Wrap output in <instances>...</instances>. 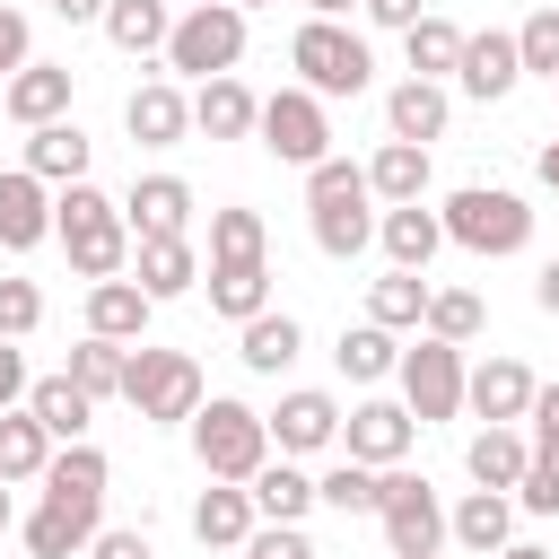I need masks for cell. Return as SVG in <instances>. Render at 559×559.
<instances>
[{"mask_svg": "<svg viewBox=\"0 0 559 559\" xmlns=\"http://www.w3.org/2000/svg\"><path fill=\"white\" fill-rule=\"evenodd\" d=\"M306 218H314V253L358 262V253L376 245V192H367V166H349V157L306 166Z\"/></svg>", "mask_w": 559, "mask_h": 559, "instance_id": "1", "label": "cell"}, {"mask_svg": "<svg viewBox=\"0 0 559 559\" xmlns=\"http://www.w3.org/2000/svg\"><path fill=\"white\" fill-rule=\"evenodd\" d=\"M52 236L70 245V271H79L87 288L131 271V227H122V201H105L96 183H61V192H52Z\"/></svg>", "mask_w": 559, "mask_h": 559, "instance_id": "2", "label": "cell"}, {"mask_svg": "<svg viewBox=\"0 0 559 559\" xmlns=\"http://www.w3.org/2000/svg\"><path fill=\"white\" fill-rule=\"evenodd\" d=\"M288 70H297V87L306 96H367V79H376V52H367V35L358 26H341V17H306L297 35H288Z\"/></svg>", "mask_w": 559, "mask_h": 559, "instance_id": "3", "label": "cell"}, {"mask_svg": "<svg viewBox=\"0 0 559 559\" xmlns=\"http://www.w3.org/2000/svg\"><path fill=\"white\" fill-rule=\"evenodd\" d=\"M183 428H192V454H201V472H210V480H236V489H245V480L271 463V428H262V411H253V402L210 393Z\"/></svg>", "mask_w": 559, "mask_h": 559, "instance_id": "4", "label": "cell"}, {"mask_svg": "<svg viewBox=\"0 0 559 559\" xmlns=\"http://www.w3.org/2000/svg\"><path fill=\"white\" fill-rule=\"evenodd\" d=\"M445 245H463V253H524L533 245V210H524V192H507V183H463V192H445Z\"/></svg>", "mask_w": 559, "mask_h": 559, "instance_id": "5", "label": "cell"}, {"mask_svg": "<svg viewBox=\"0 0 559 559\" xmlns=\"http://www.w3.org/2000/svg\"><path fill=\"white\" fill-rule=\"evenodd\" d=\"M236 61H245V9H227V0H192L175 26H166V70L175 79H236Z\"/></svg>", "mask_w": 559, "mask_h": 559, "instance_id": "6", "label": "cell"}, {"mask_svg": "<svg viewBox=\"0 0 559 559\" xmlns=\"http://www.w3.org/2000/svg\"><path fill=\"white\" fill-rule=\"evenodd\" d=\"M122 402L148 419V428H175V419H192L201 402H210V384H201V367L183 358V349H131L122 358Z\"/></svg>", "mask_w": 559, "mask_h": 559, "instance_id": "7", "label": "cell"}, {"mask_svg": "<svg viewBox=\"0 0 559 559\" xmlns=\"http://www.w3.org/2000/svg\"><path fill=\"white\" fill-rule=\"evenodd\" d=\"M376 524H384V550L393 559H437L445 550V498L419 480V472H384V507H376Z\"/></svg>", "mask_w": 559, "mask_h": 559, "instance_id": "8", "label": "cell"}, {"mask_svg": "<svg viewBox=\"0 0 559 559\" xmlns=\"http://www.w3.org/2000/svg\"><path fill=\"white\" fill-rule=\"evenodd\" d=\"M253 131H262V148H271L280 166H323V157H332V114H323V96H306V87L262 96Z\"/></svg>", "mask_w": 559, "mask_h": 559, "instance_id": "9", "label": "cell"}, {"mask_svg": "<svg viewBox=\"0 0 559 559\" xmlns=\"http://www.w3.org/2000/svg\"><path fill=\"white\" fill-rule=\"evenodd\" d=\"M393 376H402V411H411L419 428H437V419L463 411V349H454V341H428V332H419Z\"/></svg>", "mask_w": 559, "mask_h": 559, "instance_id": "10", "label": "cell"}, {"mask_svg": "<svg viewBox=\"0 0 559 559\" xmlns=\"http://www.w3.org/2000/svg\"><path fill=\"white\" fill-rule=\"evenodd\" d=\"M17 533H26V550H35V559H79V550L105 533V498H70V489H44V498H35V515H26Z\"/></svg>", "mask_w": 559, "mask_h": 559, "instance_id": "11", "label": "cell"}, {"mask_svg": "<svg viewBox=\"0 0 559 559\" xmlns=\"http://www.w3.org/2000/svg\"><path fill=\"white\" fill-rule=\"evenodd\" d=\"M262 428H271V445L297 463V454L341 445V402H332L323 384H297V393H280V411H262Z\"/></svg>", "mask_w": 559, "mask_h": 559, "instance_id": "12", "label": "cell"}, {"mask_svg": "<svg viewBox=\"0 0 559 559\" xmlns=\"http://www.w3.org/2000/svg\"><path fill=\"white\" fill-rule=\"evenodd\" d=\"M411 437H419V419H411L402 402H358V411H341V454L367 463V472H393V463L411 454Z\"/></svg>", "mask_w": 559, "mask_h": 559, "instance_id": "13", "label": "cell"}, {"mask_svg": "<svg viewBox=\"0 0 559 559\" xmlns=\"http://www.w3.org/2000/svg\"><path fill=\"white\" fill-rule=\"evenodd\" d=\"M463 411H480L489 428H524V411H533V367H524V358H480V367H463Z\"/></svg>", "mask_w": 559, "mask_h": 559, "instance_id": "14", "label": "cell"}, {"mask_svg": "<svg viewBox=\"0 0 559 559\" xmlns=\"http://www.w3.org/2000/svg\"><path fill=\"white\" fill-rule=\"evenodd\" d=\"M70 87H79V70H70V61H26V70L0 87V105H9V122L44 131V122H70Z\"/></svg>", "mask_w": 559, "mask_h": 559, "instance_id": "15", "label": "cell"}, {"mask_svg": "<svg viewBox=\"0 0 559 559\" xmlns=\"http://www.w3.org/2000/svg\"><path fill=\"white\" fill-rule=\"evenodd\" d=\"M122 131H131L140 148H175V140L192 131V96H183L175 79H140V87L122 96Z\"/></svg>", "mask_w": 559, "mask_h": 559, "instance_id": "16", "label": "cell"}, {"mask_svg": "<svg viewBox=\"0 0 559 559\" xmlns=\"http://www.w3.org/2000/svg\"><path fill=\"white\" fill-rule=\"evenodd\" d=\"M445 542H463L472 559H498V550L515 542V498H507V489H463V498L445 507Z\"/></svg>", "mask_w": 559, "mask_h": 559, "instance_id": "17", "label": "cell"}, {"mask_svg": "<svg viewBox=\"0 0 559 559\" xmlns=\"http://www.w3.org/2000/svg\"><path fill=\"white\" fill-rule=\"evenodd\" d=\"M515 79H524V61H515V35H498V26L463 35V61H454V87H463V96L498 105V96H515Z\"/></svg>", "mask_w": 559, "mask_h": 559, "instance_id": "18", "label": "cell"}, {"mask_svg": "<svg viewBox=\"0 0 559 559\" xmlns=\"http://www.w3.org/2000/svg\"><path fill=\"white\" fill-rule=\"evenodd\" d=\"M122 227L148 245V236H183L192 227V183L183 175H140L131 192H122Z\"/></svg>", "mask_w": 559, "mask_h": 559, "instance_id": "19", "label": "cell"}, {"mask_svg": "<svg viewBox=\"0 0 559 559\" xmlns=\"http://www.w3.org/2000/svg\"><path fill=\"white\" fill-rule=\"evenodd\" d=\"M376 245H384V262H393V271H428V262H437V245H445V218H437L428 201L376 210Z\"/></svg>", "mask_w": 559, "mask_h": 559, "instance_id": "20", "label": "cell"}, {"mask_svg": "<svg viewBox=\"0 0 559 559\" xmlns=\"http://www.w3.org/2000/svg\"><path fill=\"white\" fill-rule=\"evenodd\" d=\"M52 236V183H35L26 166H9L0 175V245L9 253H35Z\"/></svg>", "mask_w": 559, "mask_h": 559, "instance_id": "21", "label": "cell"}, {"mask_svg": "<svg viewBox=\"0 0 559 559\" xmlns=\"http://www.w3.org/2000/svg\"><path fill=\"white\" fill-rule=\"evenodd\" d=\"M445 114H454V96H445L437 79H402V87L384 96V140L428 148V140H445Z\"/></svg>", "mask_w": 559, "mask_h": 559, "instance_id": "22", "label": "cell"}, {"mask_svg": "<svg viewBox=\"0 0 559 559\" xmlns=\"http://www.w3.org/2000/svg\"><path fill=\"white\" fill-rule=\"evenodd\" d=\"M131 280H140V297H148V306L192 297V288H201V253H192L183 236H148V245L131 253Z\"/></svg>", "mask_w": 559, "mask_h": 559, "instance_id": "23", "label": "cell"}, {"mask_svg": "<svg viewBox=\"0 0 559 559\" xmlns=\"http://www.w3.org/2000/svg\"><path fill=\"white\" fill-rule=\"evenodd\" d=\"M148 314H157V306L140 297V280H96V288H87V332H96V341L140 349V341H148Z\"/></svg>", "mask_w": 559, "mask_h": 559, "instance_id": "24", "label": "cell"}, {"mask_svg": "<svg viewBox=\"0 0 559 559\" xmlns=\"http://www.w3.org/2000/svg\"><path fill=\"white\" fill-rule=\"evenodd\" d=\"M253 524H262V515H253V498H245L236 480H210V489L192 498V542H201V550H245Z\"/></svg>", "mask_w": 559, "mask_h": 559, "instance_id": "25", "label": "cell"}, {"mask_svg": "<svg viewBox=\"0 0 559 559\" xmlns=\"http://www.w3.org/2000/svg\"><path fill=\"white\" fill-rule=\"evenodd\" d=\"M253 114H262V96H253L245 79H201V87H192V131H201V140H245Z\"/></svg>", "mask_w": 559, "mask_h": 559, "instance_id": "26", "label": "cell"}, {"mask_svg": "<svg viewBox=\"0 0 559 559\" xmlns=\"http://www.w3.org/2000/svg\"><path fill=\"white\" fill-rule=\"evenodd\" d=\"M297 349H306V332H297V314H280V306H262L253 323H236V358H245L253 376H288Z\"/></svg>", "mask_w": 559, "mask_h": 559, "instance_id": "27", "label": "cell"}, {"mask_svg": "<svg viewBox=\"0 0 559 559\" xmlns=\"http://www.w3.org/2000/svg\"><path fill=\"white\" fill-rule=\"evenodd\" d=\"M26 175L35 183H87V131L79 122H44V131H26Z\"/></svg>", "mask_w": 559, "mask_h": 559, "instance_id": "28", "label": "cell"}, {"mask_svg": "<svg viewBox=\"0 0 559 559\" xmlns=\"http://www.w3.org/2000/svg\"><path fill=\"white\" fill-rule=\"evenodd\" d=\"M26 411H35V428H44L52 445H79L87 419H96V402H87L70 376H35V384H26Z\"/></svg>", "mask_w": 559, "mask_h": 559, "instance_id": "29", "label": "cell"}, {"mask_svg": "<svg viewBox=\"0 0 559 559\" xmlns=\"http://www.w3.org/2000/svg\"><path fill=\"white\" fill-rule=\"evenodd\" d=\"M367 192H376L384 210H402V201H428V148H411V140H384V148L367 157Z\"/></svg>", "mask_w": 559, "mask_h": 559, "instance_id": "30", "label": "cell"}, {"mask_svg": "<svg viewBox=\"0 0 559 559\" xmlns=\"http://www.w3.org/2000/svg\"><path fill=\"white\" fill-rule=\"evenodd\" d=\"M524 463H533V445H524V428H480V437L463 445V472H472L480 489H507V498H515V480H524Z\"/></svg>", "mask_w": 559, "mask_h": 559, "instance_id": "31", "label": "cell"}, {"mask_svg": "<svg viewBox=\"0 0 559 559\" xmlns=\"http://www.w3.org/2000/svg\"><path fill=\"white\" fill-rule=\"evenodd\" d=\"M245 498H253V515L262 524H306V507H314V480L280 454V463H262L253 480H245Z\"/></svg>", "mask_w": 559, "mask_h": 559, "instance_id": "32", "label": "cell"}, {"mask_svg": "<svg viewBox=\"0 0 559 559\" xmlns=\"http://www.w3.org/2000/svg\"><path fill=\"white\" fill-rule=\"evenodd\" d=\"M419 314H428V271H384V280H367V323H376V332H419Z\"/></svg>", "mask_w": 559, "mask_h": 559, "instance_id": "33", "label": "cell"}, {"mask_svg": "<svg viewBox=\"0 0 559 559\" xmlns=\"http://www.w3.org/2000/svg\"><path fill=\"white\" fill-rule=\"evenodd\" d=\"M262 253H271V227H262V210H245V201L210 210V271H227V262H262Z\"/></svg>", "mask_w": 559, "mask_h": 559, "instance_id": "34", "label": "cell"}, {"mask_svg": "<svg viewBox=\"0 0 559 559\" xmlns=\"http://www.w3.org/2000/svg\"><path fill=\"white\" fill-rule=\"evenodd\" d=\"M332 358H341V376H349V384H384V376L402 367V341H393V332H376V323H341Z\"/></svg>", "mask_w": 559, "mask_h": 559, "instance_id": "35", "label": "cell"}, {"mask_svg": "<svg viewBox=\"0 0 559 559\" xmlns=\"http://www.w3.org/2000/svg\"><path fill=\"white\" fill-rule=\"evenodd\" d=\"M44 463H52V437L35 428V411L17 402V411H0V480L17 489V480H44Z\"/></svg>", "mask_w": 559, "mask_h": 559, "instance_id": "36", "label": "cell"}, {"mask_svg": "<svg viewBox=\"0 0 559 559\" xmlns=\"http://www.w3.org/2000/svg\"><path fill=\"white\" fill-rule=\"evenodd\" d=\"M262 306H271V262H227V271H210V314L253 323Z\"/></svg>", "mask_w": 559, "mask_h": 559, "instance_id": "37", "label": "cell"}, {"mask_svg": "<svg viewBox=\"0 0 559 559\" xmlns=\"http://www.w3.org/2000/svg\"><path fill=\"white\" fill-rule=\"evenodd\" d=\"M166 0H105V35H114V52H166Z\"/></svg>", "mask_w": 559, "mask_h": 559, "instance_id": "38", "label": "cell"}, {"mask_svg": "<svg viewBox=\"0 0 559 559\" xmlns=\"http://www.w3.org/2000/svg\"><path fill=\"white\" fill-rule=\"evenodd\" d=\"M402 44H411V79H437V87H445V79H454V61H463V26H454V17H437V9H428Z\"/></svg>", "mask_w": 559, "mask_h": 559, "instance_id": "39", "label": "cell"}, {"mask_svg": "<svg viewBox=\"0 0 559 559\" xmlns=\"http://www.w3.org/2000/svg\"><path fill=\"white\" fill-rule=\"evenodd\" d=\"M480 323H489V306H480L472 288H428V314H419V332H428V341L472 349V341H480Z\"/></svg>", "mask_w": 559, "mask_h": 559, "instance_id": "40", "label": "cell"}, {"mask_svg": "<svg viewBox=\"0 0 559 559\" xmlns=\"http://www.w3.org/2000/svg\"><path fill=\"white\" fill-rule=\"evenodd\" d=\"M122 358H131L122 341H96V332H87V341L70 349V367H61V376H70L87 402H122Z\"/></svg>", "mask_w": 559, "mask_h": 559, "instance_id": "41", "label": "cell"}, {"mask_svg": "<svg viewBox=\"0 0 559 559\" xmlns=\"http://www.w3.org/2000/svg\"><path fill=\"white\" fill-rule=\"evenodd\" d=\"M314 507H332V515H376L384 507V472H367V463H332L323 480H314Z\"/></svg>", "mask_w": 559, "mask_h": 559, "instance_id": "42", "label": "cell"}, {"mask_svg": "<svg viewBox=\"0 0 559 559\" xmlns=\"http://www.w3.org/2000/svg\"><path fill=\"white\" fill-rule=\"evenodd\" d=\"M515 61H524L533 79H559V0H550V9H533V17L515 26Z\"/></svg>", "mask_w": 559, "mask_h": 559, "instance_id": "43", "label": "cell"}, {"mask_svg": "<svg viewBox=\"0 0 559 559\" xmlns=\"http://www.w3.org/2000/svg\"><path fill=\"white\" fill-rule=\"evenodd\" d=\"M44 323V288L35 280H0V341H26Z\"/></svg>", "mask_w": 559, "mask_h": 559, "instance_id": "44", "label": "cell"}, {"mask_svg": "<svg viewBox=\"0 0 559 559\" xmlns=\"http://www.w3.org/2000/svg\"><path fill=\"white\" fill-rule=\"evenodd\" d=\"M524 445H533V463H559V384H533V411H524Z\"/></svg>", "mask_w": 559, "mask_h": 559, "instance_id": "45", "label": "cell"}, {"mask_svg": "<svg viewBox=\"0 0 559 559\" xmlns=\"http://www.w3.org/2000/svg\"><path fill=\"white\" fill-rule=\"evenodd\" d=\"M245 559H314V542H306V524H253Z\"/></svg>", "mask_w": 559, "mask_h": 559, "instance_id": "46", "label": "cell"}, {"mask_svg": "<svg viewBox=\"0 0 559 559\" xmlns=\"http://www.w3.org/2000/svg\"><path fill=\"white\" fill-rule=\"evenodd\" d=\"M26 61H35V26H26V9H0V87H9Z\"/></svg>", "mask_w": 559, "mask_h": 559, "instance_id": "47", "label": "cell"}, {"mask_svg": "<svg viewBox=\"0 0 559 559\" xmlns=\"http://www.w3.org/2000/svg\"><path fill=\"white\" fill-rule=\"evenodd\" d=\"M515 507H524V515H559V463H524Z\"/></svg>", "mask_w": 559, "mask_h": 559, "instance_id": "48", "label": "cell"}, {"mask_svg": "<svg viewBox=\"0 0 559 559\" xmlns=\"http://www.w3.org/2000/svg\"><path fill=\"white\" fill-rule=\"evenodd\" d=\"M79 559H157V550H148V533H140V524H105Z\"/></svg>", "mask_w": 559, "mask_h": 559, "instance_id": "49", "label": "cell"}, {"mask_svg": "<svg viewBox=\"0 0 559 559\" xmlns=\"http://www.w3.org/2000/svg\"><path fill=\"white\" fill-rule=\"evenodd\" d=\"M358 9H367L376 26H393V35H411V26L428 17V0H358Z\"/></svg>", "mask_w": 559, "mask_h": 559, "instance_id": "50", "label": "cell"}, {"mask_svg": "<svg viewBox=\"0 0 559 559\" xmlns=\"http://www.w3.org/2000/svg\"><path fill=\"white\" fill-rule=\"evenodd\" d=\"M26 384H35V376H26L17 341H0V411H17V402H26Z\"/></svg>", "mask_w": 559, "mask_h": 559, "instance_id": "51", "label": "cell"}, {"mask_svg": "<svg viewBox=\"0 0 559 559\" xmlns=\"http://www.w3.org/2000/svg\"><path fill=\"white\" fill-rule=\"evenodd\" d=\"M61 26H105V0H52Z\"/></svg>", "mask_w": 559, "mask_h": 559, "instance_id": "52", "label": "cell"}, {"mask_svg": "<svg viewBox=\"0 0 559 559\" xmlns=\"http://www.w3.org/2000/svg\"><path fill=\"white\" fill-rule=\"evenodd\" d=\"M533 306H542V314H559V253L542 262V280H533Z\"/></svg>", "mask_w": 559, "mask_h": 559, "instance_id": "53", "label": "cell"}, {"mask_svg": "<svg viewBox=\"0 0 559 559\" xmlns=\"http://www.w3.org/2000/svg\"><path fill=\"white\" fill-rule=\"evenodd\" d=\"M533 175H542V183H550V192H559V131H550V140H542V157H533Z\"/></svg>", "mask_w": 559, "mask_h": 559, "instance_id": "54", "label": "cell"}, {"mask_svg": "<svg viewBox=\"0 0 559 559\" xmlns=\"http://www.w3.org/2000/svg\"><path fill=\"white\" fill-rule=\"evenodd\" d=\"M358 0H306V17H349Z\"/></svg>", "mask_w": 559, "mask_h": 559, "instance_id": "55", "label": "cell"}, {"mask_svg": "<svg viewBox=\"0 0 559 559\" xmlns=\"http://www.w3.org/2000/svg\"><path fill=\"white\" fill-rule=\"evenodd\" d=\"M498 559H550V550H542V542H507Z\"/></svg>", "mask_w": 559, "mask_h": 559, "instance_id": "56", "label": "cell"}, {"mask_svg": "<svg viewBox=\"0 0 559 559\" xmlns=\"http://www.w3.org/2000/svg\"><path fill=\"white\" fill-rule=\"evenodd\" d=\"M9 524H17V507H9V480H0V533H9Z\"/></svg>", "mask_w": 559, "mask_h": 559, "instance_id": "57", "label": "cell"}, {"mask_svg": "<svg viewBox=\"0 0 559 559\" xmlns=\"http://www.w3.org/2000/svg\"><path fill=\"white\" fill-rule=\"evenodd\" d=\"M227 9H271V0H227Z\"/></svg>", "mask_w": 559, "mask_h": 559, "instance_id": "58", "label": "cell"}, {"mask_svg": "<svg viewBox=\"0 0 559 559\" xmlns=\"http://www.w3.org/2000/svg\"><path fill=\"white\" fill-rule=\"evenodd\" d=\"M550 87H559V79H550Z\"/></svg>", "mask_w": 559, "mask_h": 559, "instance_id": "59", "label": "cell"}]
</instances>
